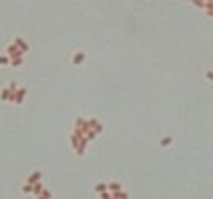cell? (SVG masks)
I'll list each match as a JSON object with an SVG mask.
<instances>
[{
	"instance_id": "cell-1",
	"label": "cell",
	"mask_w": 213,
	"mask_h": 199,
	"mask_svg": "<svg viewBox=\"0 0 213 199\" xmlns=\"http://www.w3.org/2000/svg\"><path fill=\"white\" fill-rule=\"evenodd\" d=\"M25 95H27V90L25 88H18L15 91V105H22L23 100H25Z\"/></svg>"
},
{
	"instance_id": "cell-2",
	"label": "cell",
	"mask_w": 213,
	"mask_h": 199,
	"mask_svg": "<svg viewBox=\"0 0 213 199\" xmlns=\"http://www.w3.org/2000/svg\"><path fill=\"white\" fill-rule=\"evenodd\" d=\"M13 43H15V45H17L18 48H20V50H22L23 53H27V52H28V45L25 43V40H23L22 37H17V38H15V42H13Z\"/></svg>"
},
{
	"instance_id": "cell-3",
	"label": "cell",
	"mask_w": 213,
	"mask_h": 199,
	"mask_svg": "<svg viewBox=\"0 0 213 199\" xmlns=\"http://www.w3.org/2000/svg\"><path fill=\"white\" fill-rule=\"evenodd\" d=\"M38 179H40V173H33V174L28 176L27 184H35V183H38Z\"/></svg>"
},
{
	"instance_id": "cell-4",
	"label": "cell",
	"mask_w": 213,
	"mask_h": 199,
	"mask_svg": "<svg viewBox=\"0 0 213 199\" xmlns=\"http://www.w3.org/2000/svg\"><path fill=\"white\" fill-rule=\"evenodd\" d=\"M10 93H12V91L8 90V86H7V88H3L2 93H0V100H2V101H8V96H10Z\"/></svg>"
},
{
	"instance_id": "cell-5",
	"label": "cell",
	"mask_w": 213,
	"mask_h": 199,
	"mask_svg": "<svg viewBox=\"0 0 213 199\" xmlns=\"http://www.w3.org/2000/svg\"><path fill=\"white\" fill-rule=\"evenodd\" d=\"M18 50H20V48H18V47L15 45V43H10V45L7 47V53H8V57H10V55H13V53H15V52H18Z\"/></svg>"
},
{
	"instance_id": "cell-6",
	"label": "cell",
	"mask_w": 213,
	"mask_h": 199,
	"mask_svg": "<svg viewBox=\"0 0 213 199\" xmlns=\"http://www.w3.org/2000/svg\"><path fill=\"white\" fill-rule=\"evenodd\" d=\"M32 192H33V194H40V192H42V184H40V183H35V184H33Z\"/></svg>"
},
{
	"instance_id": "cell-7",
	"label": "cell",
	"mask_w": 213,
	"mask_h": 199,
	"mask_svg": "<svg viewBox=\"0 0 213 199\" xmlns=\"http://www.w3.org/2000/svg\"><path fill=\"white\" fill-rule=\"evenodd\" d=\"M8 63H10V58L5 57V55H0V66H5Z\"/></svg>"
},
{
	"instance_id": "cell-8",
	"label": "cell",
	"mask_w": 213,
	"mask_h": 199,
	"mask_svg": "<svg viewBox=\"0 0 213 199\" xmlns=\"http://www.w3.org/2000/svg\"><path fill=\"white\" fill-rule=\"evenodd\" d=\"M12 63V66H20L22 63H23V58H15V60H10Z\"/></svg>"
},
{
	"instance_id": "cell-9",
	"label": "cell",
	"mask_w": 213,
	"mask_h": 199,
	"mask_svg": "<svg viewBox=\"0 0 213 199\" xmlns=\"http://www.w3.org/2000/svg\"><path fill=\"white\" fill-rule=\"evenodd\" d=\"M32 188H33V184H25V186L22 188V191H23V192H30Z\"/></svg>"
},
{
	"instance_id": "cell-10",
	"label": "cell",
	"mask_w": 213,
	"mask_h": 199,
	"mask_svg": "<svg viewBox=\"0 0 213 199\" xmlns=\"http://www.w3.org/2000/svg\"><path fill=\"white\" fill-rule=\"evenodd\" d=\"M82 60H83V53H82V52H80V53H78V55H77V57L73 58V61H75V63H80Z\"/></svg>"
},
{
	"instance_id": "cell-11",
	"label": "cell",
	"mask_w": 213,
	"mask_h": 199,
	"mask_svg": "<svg viewBox=\"0 0 213 199\" xmlns=\"http://www.w3.org/2000/svg\"><path fill=\"white\" fill-rule=\"evenodd\" d=\"M8 90H10V91H17L18 88H17V83H10V85H8Z\"/></svg>"
}]
</instances>
